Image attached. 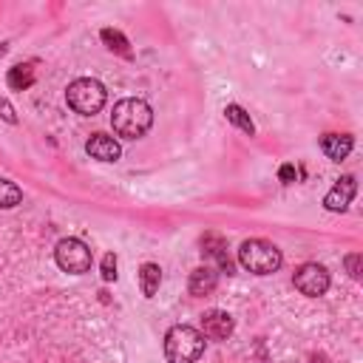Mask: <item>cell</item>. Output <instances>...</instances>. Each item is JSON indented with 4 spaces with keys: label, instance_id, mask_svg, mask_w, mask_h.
<instances>
[{
    "label": "cell",
    "instance_id": "cell-1",
    "mask_svg": "<svg viewBox=\"0 0 363 363\" xmlns=\"http://www.w3.org/2000/svg\"><path fill=\"white\" fill-rule=\"evenodd\" d=\"M111 125H113V133L122 136V139H139L150 130L153 125V111L145 99H119L113 105V113H111Z\"/></svg>",
    "mask_w": 363,
    "mask_h": 363
},
{
    "label": "cell",
    "instance_id": "cell-2",
    "mask_svg": "<svg viewBox=\"0 0 363 363\" xmlns=\"http://www.w3.org/2000/svg\"><path fill=\"white\" fill-rule=\"evenodd\" d=\"M204 352V335L193 326H173L164 335V357L167 363H196Z\"/></svg>",
    "mask_w": 363,
    "mask_h": 363
},
{
    "label": "cell",
    "instance_id": "cell-3",
    "mask_svg": "<svg viewBox=\"0 0 363 363\" xmlns=\"http://www.w3.org/2000/svg\"><path fill=\"white\" fill-rule=\"evenodd\" d=\"M281 250L267 238H247L238 247V264L252 275H272L281 267Z\"/></svg>",
    "mask_w": 363,
    "mask_h": 363
},
{
    "label": "cell",
    "instance_id": "cell-4",
    "mask_svg": "<svg viewBox=\"0 0 363 363\" xmlns=\"http://www.w3.org/2000/svg\"><path fill=\"white\" fill-rule=\"evenodd\" d=\"M65 99H68V105H71L77 113L94 116V113L102 111V105H105V99H108V91H105V85H102L99 79L82 77V79H74V82L68 85Z\"/></svg>",
    "mask_w": 363,
    "mask_h": 363
},
{
    "label": "cell",
    "instance_id": "cell-5",
    "mask_svg": "<svg viewBox=\"0 0 363 363\" xmlns=\"http://www.w3.org/2000/svg\"><path fill=\"white\" fill-rule=\"evenodd\" d=\"M54 258H57V267L71 275H82L91 269V250L79 238H62L54 250Z\"/></svg>",
    "mask_w": 363,
    "mask_h": 363
},
{
    "label": "cell",
    "instance_id": "cell-6",
    "mask_svg": "<svg viewBox=\"0 0 363 363\" xmlns=\"http://www.w3.org/2000/svg\"><path fill=\"white\" fill-rule=\"evenodd\" d=\"M295 289L309 295V298H320L329 289V272L320 264H303L295 272Z\"/></svg>",
    "mask_w": 363,
    "mask_h": 363
},
{
    "label": "cell",
    "instance_id": "cell-7",
    "mask_svg": "<svg viewBox=\"0 0 363 363\" xmlns=\"http://www.w3.org/2000/svg\"><path fill=\"white\" fill-rule=\"evenodd\" d=\"M354 193H357V182H354V176H340V179L335 182V187L323 196V207L332 210V213H340V210H346V207L352 204Z\"/></svg>",
    "mask_w": 363,
    "mask_h": 363
},
{
    "label": "cell",
    "instance_id": "cell-8",
    "mask_svg": "<svg viewBox=\"0 0 363 363\" xmlns=\"http://www.w3.org/2000/svg\"><path fill=\"white\" fill-rule=\"evenodd\" d=\"M233 318L221 309H210L201 315V335L210 337V340H227L233 335Z\"/></svg>",
    "mask_w": 363,
    "mask_h": 363
},
{
    "label": "cell",
    "instance_id": "cell-9",
    "mask_svg": "<svg viewBox=\"0 0 363 363\" xmlns=\"http://www.w3.org/2000/svg\"><path fill=\"white\" fill-rule=\"evenodd\" d=\"M85 150H88V156L96 159V162H116V159L122 156L119 142H116L113 136H108V133H94V136L85 142Z\"/></svg>",
    "mask_w": 363,
    "mask_h": 363
},
{
    "label": "cell",
    "instance_id": "cell-10",
    "mask_svg": "<svg viewBox=\"0 0 363 363\" xmlns=\"http://www.w3.org/2000/svg\"><path fill=\"white\" fill-rule=\"evenodd\" d=\"M201 252H204L207 258H213L227 275L233 272V261L227 258V241H224L218 233H204V235H201Z\"/></svg>",
    "mask_w": 363,
    "mask_h": 363
},
{
    "label": "cell",
    "instance_id": "cell-11",
    "mask_svg": "<svg viewBox=\"0 0 363 363\" xmlns=\"http://www.w3.org/2000/svg\"><path fill=\"white\" fill-rule=\"evenodd\" d=\"M354 147V139L349 133H326L320 136V150L332 159V162H343Z\"/></svg>",
    "mask_w": 363,
    "mask_h": 363
},
{
    "label": "cell",
    "instance_id": "cell-12",
    "mask_svg": "<svg viewBox=\"0 0 363 363\" xmlns=\"http://www.w3.org/2000/svg\"><path fill=\"white\" fill-rule=\"evenodd\" d=\"M216 284H218V275H216L213 267H196L190 272L187 289H190V295H210L216 289Z\"/></svg>",
    "mask_w": 363,
    "mask_h": 363
},
{
    "label": "cell",
    "instance_id": "cell-13",
    "mask_svg": "<svg viewBox=\"0 0 363 363\" xmlns=\"http://www.w3.org/2000/svg\"><path fill=\"white\" fill-rule=\"evenodd\" d=\"M159 284H162V269L159 264H142L139 269V289L145 298H153L159 292Z\"/></svg>",
    "mask_w": 363,
    "mask_h": 363
},
{
    "label": "cell",
    "instance_id": "cell-14",
    "mask_svg": "<svg viewBox=\"0 0 363 363\" xmlns=\"http://www.w3.org/2000/svg\"><path fill=\"white\" fill-rule=\"evenodd\" d=\"M224 116H227V122H230V125H235L238 130H244V133H250V136L255 133V125H252L250 113H247L241 105H235V102H233V105H227V108H224Z\"/></svg>",
    "mask_w": 363,
    "mask_h": 363
},
{
    "label": "cell",
    "instance_id": "cell-15",
    "mask_svg": "<svg viewBox=\"0 0 363 363\" xmlns=\"http://www.w3.org/2000/svg\"><path fill=\"white\" fill-rule=\"evenodd\" d=\"M6 82H9L14 91H23V88H28V85L34 82V68H31V65H14V68H9Z\"/></svg>",
    "mask_w": 363,
    "mask_h": 363
},
{
    "label": "cell",
    "instance_id": "cell-16",
    "mask_svg": "<svg viewBox=\"0 0 363 363\" xmlns=\"http://www.w3.org/2000/svg\"><path fill=\"white\" fill-rule=\"evenodd\" d=\"M23 201V190L9 182V179H0V210H9V207H17Z\"/></svg>",
    "mask_w": 363,
    "mask_h": 363
},
{
    "label": "cell",
    "instance_id": "cell-17",
    "mask_svg": "<svg viewBox=\"0 0 363 363\" xmlns=\"http://www.w3.org/2000/svg\"><path fill=\"white\" fill-rule=\"evenodd\" d=\"M102 43H105L111 51H116V54H122V57H130V48H128V40H125V34H122V31L102 28Z\"/></svg>",
    "mask_w": 363,
    "mask_h": 363
},
{
    "label": "cell",
    "instance_id": "cell-18",
    "mask_svg": "<svg viewBox=\"0 0 363 363\" xmlns=\"http://www.w3.org/2000/svg\"><path fill=\"white\" fill-rule=\"evenodd\" d=\"M343 264H346L349 275L357 281V278H360V272H363V255H360V252H352V255H346V258H343Z\"/></svg>",
    "mask_w": 363,
    "mask_h": 363
},
{
    "label": "cell",
    "instance_id": "cell-19",
    "mask_svg": "<svg viewBox=\"0 0 363 363\" xmlns=\"http://www.w3.org/2000/svg\"><path fill=\"white\" fill-rule=\"evenodd\" d=\"M102 278L105 281L116 278V255L113 252H105V258H102Z\"/></svg>",
    "mask_w": 363,
    "mask_h": 363
},
{
    "label": "cell",
    "instance_id": "cell-20",
    "mask_svg": "<svg viewBox=\"0 0 363 363\" xmlns=\"http://www.w3.org/2000/svg\"><path fill=\"white\" fill-rule=\"evenodd\" d=\"M0 116H3L9 125H14V122H17V116H14V108H11L6 99H0Z\"/></svg>",
    "mask_w": 363,
    "mask_h": 363
},
{
    "label": "cell",
    "instance_id": "cell-21",
    "mask_svg": "<svg viewBox=\"0 0 363 363\" xmlns=\"http://www.w3.org/2000/svg\"><path fill=\"white\" fill-rule=\"evenodd\" d=\"M278 176H281V182H295V167L292 164H281V170H278Z\"/></svg>",
    "mask_w": 363,
    "mask_h": 363
}]
</instances>
